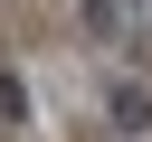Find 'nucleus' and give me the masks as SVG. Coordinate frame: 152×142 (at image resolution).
I'll return each mask as SVG.
<instances>
[{"label":"nucleus","mask_w":152,"mask_h":142,"mask_svg":"<svg viewBox=\"0 0 152 142\" xmlns=\"http://www.w3.org/2000/svg\"><path fill=\"white\" fill-rule=\"evenodd\" d=\"M0 123H28V85H19L10 66H0Z\"/></svg>","instance_id":"nucleus-3"},{"label":"nucleus","mask_w":152,"mask_h":142,"mask_svg":"<svg viewBox=\"0 0 152 142\" xmlns=\"http://www.w3.org/2000/svg\"><path fill=\"white\" fill-rule=\"evenodd\" d=\"M76 19H86V28H95V38H133V28H124V9H114V0H76Z\"/></svg>","instance_id":"nucleus-2"},{"label":"nucleus","mask_w":152,"mask_h":142,"mask_svg":"<svg viewBox=\"0 0 152 142\" xmlns=\"http://www.w3.org/2000/svg\"><path fill=\"white\" fill-rule=\"evenodd\" d=\"M133 9H152V0H133Z\"/></svg>","instance_id":"nucleus-4"},{"label":"nucleus","mask_w":152,"mask_h":142,"mask_svg":"<svg viewBox=\"0 0 152 142\" xmlns=\"http://www.w3.org/2000/svg\"><path fill=\"white\" fill-rule=\"evenodd\" d=\"M104 114H114V133H142V123H152V104H142L133 85H114V95H104Z\"/></svg>","instance_id":"nucleus-1"}]
</instances>
